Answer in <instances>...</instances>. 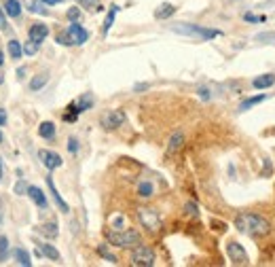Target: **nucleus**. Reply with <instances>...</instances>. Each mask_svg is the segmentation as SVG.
Wrapping results in <instances>:
<instances>
[{"mask_svg": "<svg viewBox=\"0 0 275 267\" xmlns=\"http://www.w3.org/2000/svg\"><path fill=\"white\" fill-rule=\"evenodd\" d=\"M3 64H5V53L0 51V68H3Z\"/></svg>", "mask_w": 275, "mask_h": 267, "instance_id": "obj_44", "label": "nucleus"}, {"mask_svg": "<svg viewBox=\"0 0 275 267\" xmlns=\"http://www.w3.org/2000/svg\"><path fill=\"white\" fill-rule=\"evenodd\" d=\"M68 151H70V153H77V151H79V140H77V138H70V140H68Z\"/></svg>", "mask_w": 275, "mask_h": 267, "instance_id": "obj_34", "label": "nucleus"}, {"mask_svg": "<svg viewBox=\"0 0 275 267\" xmlns=\"http://www.w3.org/2000/svg\"><path fill=\"white\" fill-rule=\"evenodd\" d=\"M77 119H79V110H77L74 102H72V104L68 106V112H64V121L72 123V121H77Z\"/></svg>", "mask_w": 275, "mask_h": 267, "instance_id": "obj_27", "label": "nucleus"}, {"mask_svg": "<svg viewBox=\"0 0 275 267\" xmlns=\"http://www.w3.org/2000/svg\"><path fill=\"white\" fill-rule=\"evenodd\" d=\"M267 100V95L263 93V95H254V98H248V100H243L241 104H239V110L243 112V110H248V108H252V106H256V104H260V102H265Z\"/></svg>", "mask_w": 275, "mask_h": 267, "instance_id": "obj_21", "label": "nucleus"}, {"mask_svg": "<svg viewBox=\"0 0 275 267\" xmlns=\"http://www.w3.org/2000/svg\"><path fill=\"white\" fill-rule=\"evenodd\" d=\"M146 87H148L146 83H144V85H136V87H134V91H142V89H146Z\"/></svg>", "mask_w": 275, "mask_h": 267, "instance_id": "obj_43", "label": "nucleus"}, {"mask_svg": "<svg viewBox=\"0 0 275 267\" xmlns=\"http://www.w3.org/2000/svg\"><path fill=\"white\" fill-rule=\"evenodd\" d=\"M79 3L83 7H87V9H93V5H97V0H79Z\"/></svg>", "mask_w": 275, "mask_h": 267, "instance_id": "obj_39", "label": "nucleus"}, {"mask_svg": "<svg viewBox=\"0 0 275 267\" xmlns=\"http://www.w3.org/2000/svg\"><path fill=\"white\" fill-rule=\"evenodd\" d=\"M184 147V134L182 132H176L171 138H169V144H167V155H176V153Z\"/></svg>", "mask_w": 275, "mask_h": 267, "instance_id": "obj_14", "label": "nucleus"}, {"mask_svg": "<svg viewBox=\"0 0 275 267\" xmlns=\"http://www.w3.org/2000/svg\"><path fill=\"white\" fill-rule=\"evenodd\" d=\"M3 81H5V75H3V72H0V85H3Z\"/></svg>", "mask_w": 275, "mask_h": 267, "instance_id": "obj_46", "label": "nucleus"}, {"mask_svg": "<svg viewBox=\"0 0 275 267\" xmlns=\"http://www.w3.org/2000/svg\"><path fill=\"white\" fill-rule=\"evenodd\" d=\"M117 11H119L117 5H112V7H110V13H108V17H106V21H104V34L110 30V26L114 23V15H117Z\"/></svg>", "mask_w": 275, "mask_h": 267, "instance_id": "obj_28", "label": "nucleus"}, {"mask_svg": "<svg viewBox=\"0 0 275 267\" xmlns=\"http://www.w3.org/2000/svg\"><path fill=\"white\" fill-rule=\"evenodd\" d=\"M28 36H30V40H34V43H42L47 36H49V28L45 23H34L30 26V32H28Z\"/></svg>", "mask_w": 275, "mask_h": 267, "instance_id": "obj_10", "label": "nucleus"}, {"mask_svg": "<svg viewBox=\"0 0 275 267\" xmlns=\"http://www.w3.org/2000/svg\"><path fill=\"white\" fill-rule=\"evenodd\" d=\"M47 83H49V75H47V72H40V75H36V77L30 81V85H28V87H30V91H40L42 87L47 85Z\"/></svg>", "mask_w": 275, "mask_h": 267, "instance_id": "obj_17", "label": "nucleus"}, {"mask_svg": "<svg viewBox=\"0 0 275 267\" xmlns=\"http://www.w3.org/2000/svg\"><path fill=\"white\" fill-rule=\"evenodd\" d=\"M0 225H3V212H0Z\"/></svg>", "mask_w": 275, "mask_h": 267, "instance_id": "obj_47", "label": "nucleus"}, {"mask_svg": "<svg viewBox=\"0 0 275 267\" xmlns=\"http://www.w3.org/2000/svg\"><path fill=\"white\" fill-rule=\"evenodd\" d=\"M132 265L134 267H153L155 265V250L140 242L132 250Z\"/></svg>", "mask_w": 275, "mask_h": 267, "instance_id": "obj_6", "label": "nucleus"}, {"mask_svg": "<svg viewBox=\"0 0 275 267\" xmlns=\"http://www.w3.org/2000/svg\"><path fill=\"white\" fill-rule=\"evenodd\" d=\"M93 95L91 93H85V95H81L79 100L74 102V106H77V110H79V115L81 112H85V110H89V108H93Z\"/></svg>", "mask_w": 275, "mask_h": 267, "instance_id": "obj_16", "label": "nucleus"}, {"mask_svg": "<svg viewBox=\"0 0 275 267\" xmlns=\"http://www.w3.org/2000/svg\"><path fill=\"white\" fill-rule=\"evenodd\" d=\"M275 83V75H260V77H256L254 81H252V87L254 89H269L271 85Z\"/></svg>", "mask_w": 275, "mask_h": 267, "instance_id": "obj_15", "label": "nucleus"}, {"mask_svg": "<svg viewBox=\"0 0 275 267\" xmlns=\"http://www.w3.org/2000/svg\"><path fill=\"white\" fill-rule=\"evenodd\" d=\"M235 227H237V231L250 235V237H265V235L271 233V223L265 216L254 214V212H241V214H237Z\"/></svg>", "mask_w": 275, "mask_h": 267, "instance_id": "obj_1", "label": "nucleus"}, {"mask_svg": "<svg viewBox=\"0 0 275 267\" xmlns=\"http://www.w3.org/2000/svg\"><path fill=\"white\" fill-rule=\"evenodd\" d=\"M0 142H3V132H0Z\"/></svg>", "mask_w": 275, "mask_h": 267, "instance_id": "obj_48", "label": "nucleus"}, {"mask_svg": "<svg viewBox=\"0 0 275 267\" xmlns=\"http://www.w3.org/2000/svg\"><path fill=\"white\" fill-rule=\"evenodd\" d=\"M9 257V237L0 235V261H5Z\"/></svg>", "mask_w": 275, "mask_h": 267, "instance_id": "obj_29", "label": "nucleus"}, {"mask_svg": "<svg viewBox=\"0 0 275 267\" xmlns=\"http://www.w3.org/2000/svg\"><path fill=\"white\" fill-rule=\"evenodd\" d=\"M28 191V198H30L38 208H42V210H47L49 208V202H47V195L45 193H42L38 187H28L26 189Z\"/></svg>", "mask_w": 275, "mask_h": 267, "instance_id": "obj_11", "label": "nucleus"}, {"mask_svg": "<svg viewBox=\"0 0 275 267\" xmlns=\"http://www.w3.org/2000/svg\"><path fill=\"white\" fill-rule=\"evenodd\" d=\"M243 19H245V21H265L263 15H252V13H245Z\"/></svg>", "mask_w": 275, "mask_h": 267, "instance_id": "obj_35", "label": "nucleus"}, {"mask_svg": "<svg viewBox=\"0 0 275 267\" xmlns=\"http://www.w3.org/2000/svg\"><path fill=\"white\" fill-rule=\"evenodd\" d=\"M106 240L108 244L119 248H134L142 242V237L134 229H114V231H106Z\"/></svg>", "mask_w": 275, "mask_h": 267, "instance_id": "obj_2", "label": "nucleus"}, {"mask_svg": "<svg viewBox=\"0 0 275 267\" xmlns=\"http://www.w3.org/2000/svg\"><path fill=\"white\" fill-rule=\"evenodd\" d=\"M38 157L40 161L45 163L47 170H55V167H60L62 165V157L57 155V153H51V151H40L38 153Z\"/></svg>", "mask_w": 275, "mask_h": 267, "instance_id": "obj_9", "label": "nucleus"}, {"mask_svg": "<svg viewBox=\"0 0 275 267\" xmlns=\"http://www.w3.org/2000/svg\"><path fill=\"white\" fill-rule=\"evenodd\" d=\"M87 38H89V32H87L79 21H72L66 32L57 34V43L66 45V47H72V45H83V43H87Z\"/></svg>", "mask_w": 275, "mask_h": 267, "instance_id": "obj_3", "label": "nucleus"}, {"mask_svg": "<svg viewBox=\"0 0 275 267\" xmlns=\"http://www.w3.org/2000/svg\"><path fill=\"white\" fill-rule=\"evenodd\" d=\"M256 40H260V43H267V40H275V32H263L258 34Z\"/></svg>", "mask_w": 275, "mask_h": 267, "instance_id": "obj_32", "label": "nucleus"}, {"mask_svg": "<svg viewBox=\"0 0 275 267\" xmlns=\"http://www.w3.org/2000/svg\"><path fill=\"white\" fill-rule=\"evenodd\" d=\"M136 216H138V221H140V225L144 229H146L148 233H159L161 231V225H163V221H161V216H159V212L157 210H153V208H146V206H142V208H138L136 210Z\"/></svg>", "mask_w": 275, "mask_h": 267, "instance_id": "obj_5", "label": "nucleus"}, {"mask_svg": "<svg viewBox=\"0 0 275 267\" xmlns=\"http://www.w3.org/2000/svg\"><path fill=\"white\" fill-rule=\"evenodd\" d=\"M173 13H176V7L169 5V3H163L161 7L155 11V17H157V19H167V17L173 15Z\"/></svg>", "mask_w": 275, "mask_h": 267, "instance_id": "obj_19", "label": "nucleus"}, {"mask_svg": "<svg viewBox=\"0 0 275 267\" xmlns=\"http://www.w3.org/2000/svg\"><path fill=\"white\" fill-rule=\"evenodd\" d=\"M153 193H155V187H153V182H140L138 185V195L140 198H144V200H148V198H153Z\"/></svg>", "mask_w": 275, "mask_h": 267, "instance_id": "obj_22", "label": "nucleus"}, {"mask_svg": "<svg viewBox=\"0 0 275 267\" xmlns=\"http://www.w3.org/2000/svg\"><path fill=\"white\" fill-rule=\"evenodd\" d=\"M36 255H38V257H47V259H51V261H62V255H60V252H57V248L51 246V244H40L38 250H36Z\"/></svg>", "mask_w": 275, "mask_h": 267, "instance_id": "obj_13", "label": "nucleus"}, {"mask_svg": "<svg viewBox=\"0 0 275 267\" xmlns=\"http://www.w3.org/2000/svg\"><path fill=\"white\" fill-rule=\"evenodd\" d=\"M0 180H3V159H0Z\"/></svg>", "mask_w": 275, "mask_h": 267, "instance_id": "obj_45", "label": "nucleus"}, {"mask_svg": "<svg viewBox=\"0 0 275 267\" xmlns=\"http://www.w3.org/2000/svg\"><path fill=\"white\" fill-rule=\"evenodd\" d=\"M5 13H7V17H19L21 15L19 0H7L5 3Z\"/></svg>", "mask_w": 275, "mask_h": 267, "instance_id": "obj_18", "label": "nucleus"}, {"mask_svg": "<svg viewBox=\"0 0 275 267\" xmlns=\"http://www.w3.org/2000/svg\"><path fill=\"white\" fill-rule=\"evenodd\" d=\"M199 95H201V98H204V100H208V98H210L208 89H199Z\"/></svg>", "mask_w": 275, "mask_h": 267, "instance_id": "obj_42", "label": "nucleus"}, {"mask_svg": "<svg viewBox=\"0 0 275 267\" xmlns=\"http://www.w3.org/2000/svg\"><path fill=\"white\" fill-rule=\"evenodd\" d=\"M66 17H68L70 21H79V19H81V9H79V7H70L68 13H66Z\"/></svg>", "mask_w": 275, "mask_h": 267, "instance_id": "obj_31", "label": "nucleus"}, {"mask_svg": "<svg viewBox=\"0 0 275 267\" xmlns=\"http://www.w3.org/2000/svg\"><path fill=\"white\" fill-rule=\"evenodd\" d=\"M36 51H38V43H34V40H26L23 53H26V55H34Z\"/></svg>", "mask_w": 275, "mask_h": 267, "instance_id": "obj_30", "label": "nucleus"}, {"mask_svg": "<svg viewBox=\"0 0 275 267\" xmlns=\"http://www.w3.org/2000/svg\"><path fill=\"white\" fill-rule=\"evenodd\" d=\"M227 255H229V259H231V263H233V265H248L250 263L245 248L239 242H235V240L227 244Z\"/></svg>", "mask_w": 275, "mask_h": 267, "instance_id": "obj_8", "label": "nucleus"}, {"mask_svg": "<svg viewBox=\"0 0 275 267\" xmlns=\"http://www.w3.org/2000/svg\"><path fill=\"white\" fill-rule=\"evenodd\" d=\"M0 30H7V13L0 9Z\"/></svg>", "mask_w": 275, "mask_h": 267, "instance_id": "obj_38", "label": "nucleus"}, {"mask_svg": "<svg viewBox=\"0 0 275 267\" xmlns=\"http://www.w3.org/2000/svg\"><path fill=\"white\" fill-rule=\"evenodd\" d=\"M26 189H28V185H26L23 180H19L17 185H15V193H17V195H23V193H26Z\"/></svg>", "mask_w": 275, "mask_h": 267, "instance_id": "obj_37", "label": "nucleus"}, {"mask_svg": "<svg viewBox=\"0 0 275 267\" xmlns=\"http://www.w3.org/2000/svg\"><path fill=\"white\" fill-rule=\"evenodd\" d=\"M15 259H17V263L19 265H23V267H30L32 265V261H30V255L23 250V248H17L15 250Z\"/></svg>", "mask_w": 275, "mask_h": 267, "instance_id": "obj_25", "label": "nucleus"}, {"mask_svg": "<svg viewBox=\"0 0 275 267\" xmlns=\"http://www.w3.org/2000/svg\"><path fill=\"white\" fill-rule=\"evenodd\" d=\"M40 233L47 235V237H57V233H60V229H57L55 223H42L40 225Z\"/></svg>", "mask_w": 275, "mask_h": 267, "instance_id": "obj_24", "label": "nucleus"}, {"mask_svg": "<svg viewBox=\"0 0 275 267\" xmlns=\"http://www.w3.org/2000/svg\"><path fill=\"white\" fill-rule=\"evenodd\" d=\"M30 11H34V13H40V15H47V13H49L47 9H42L38 3H32V5H30Z\"/></svg>", "mask_w": 275, "mask_h": 267, "instance_id": "obj_36", "label": "nucleus"}, {"mask_svg": "<svg viewBox=\"0 0 275 267\" xmlns=\"http://www.w3.org/2000/svg\"><path fill=\"white\" fill-rule=\"evenodd\" d=\"M97 252H99V257H104V259L108 261V263H119V259L114 257L112 252H110V250L106 248V244H99V246H97Z\"/></svg>", "mask_w": 275, "mask_h": 267, "instance_id": "obj_26", "label": "nucleus"}, {"mask_svg": "<svg viewBox=\"0 0 275 267\" xmlns=\"http://www.w3.org/2000/svg\"><path fill=\"white\" fill-rule=\"evenodd\" d=\"M47 187H49V191H51V195H53L55 204L60 206V210H62L64 214H68V212H70V208H68V204L64 202V198H62V195H60V191L55 189V182H53V178H51V176H47Z\"/></svg>", "mask_w": 275, "mask_h": 267, "instance_id": "obj_12", "label": "nucleus"}, {"mask_svg": "<svg viewBox=\"0 0 275 267\" xmlns=\"http://www.w3.org/2000/svg\"><path fill=\"white\" fill-rule=\"evenodd\" d=\"M9 55H11V60H21L23 47L19 45V40H9Z\"/></svg>", "mask_w": 275, "mask_h": 267, "instance_id": "obj_20", "label": "nucleus"}, {"mask_svg": "<svg viewBox=\"0 0 275 267\" xmlns=\"http://www.w3.org/2000/svg\"><path fill=\"white\" fill-rule=\"evenodd\" d=\"M171 30L178 32V34H184V36H197L201 40H212L216 36H220V30L201 28V26H195V23H176V26H171Z\"/></svg>", "mask_w": 275, "mask_h": 267, "instance_id": "obj_4", "label": "nucleus"}, {"mask_svg": "<svg viewBox=\"0 0 275 267\" xmlns=\"http://www.w3.org/2000/svg\"><path fill=\"white\" fill-rule=\"evenodd\" d=\"M3 125H7V110L0 108V128H3Z\"/></svg>", "mask_w": 275, "mask_h": 267, "instance_id": "obj_40", "label": "nucleus"}, {"mask_svg": "<svg viewBox=\"0 0 275 267\" xmlns=\"http://www.w3.org/2000/svg\"><path fill=\"white\" fill-rule=\"evenodd\" d=\"M40 3H45V5H49V7H51V5H60L62 0H40Z\"/></svg>", "mask_w": 275, "mask_h": 267, "instance_id": "obj_41", "label": "nucleus"}, {"mask_svg": "<svg viewBox=\"0 0 275 267\" xmlns=\"http://www.w3.org/2000/svg\"><path fill=\"white\" fill-rule=\"evenodd\" d=\"M125 121H127V115H125V110H121V108L108 110V112L102 115V119H99L104 130H117V128H121V125H125Z\"/></svg>", "mask_w": 275, "mask_h": 267, "instance_id": "obj_7", "label": "nucleus"}, {"mask_svg": "<svg viewBox=\"0 0 275 267\" xmlns=\"http://www.w3.org/2000/svg\"><path fill=\"white\" fill-rule=\"evenodd\" d=\"M38 134H40L42 138L51 140V138L55 136V125H53L51 121H45V123H40V128H38Z\"/></svg>", "mask_w": 275, "mask_h": 267, "instance_id": "obj_23", "label": "nucleus"}, {"mask_svg": "<svg viewBox=\"0 0 275 267\" xmlns=\"http://www.w3.org/2000/svg\"><path fill=\"white\" fill-rule=\"evenodd\" d=\"M184 210H186V214H191V216H197V204L189 202V204L184 206Z\"/></svg>", "mask_w": 275, "mask_h": 267, "instance_id": "obj_33", "label": "nucleus"}]
</instances>
